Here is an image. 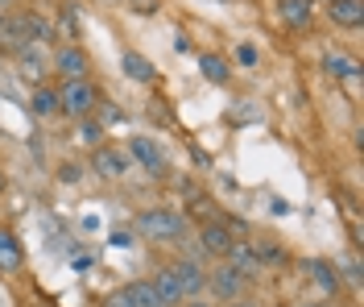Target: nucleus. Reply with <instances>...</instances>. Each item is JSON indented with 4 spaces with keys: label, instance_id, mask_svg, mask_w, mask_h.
I'll list each match as a JSON object with an SVG mask.
<instances>
[{
    "label": "nucleus",
    "instance_id": "nucleus-7",
    "mask_svg": "<svg viewBox=\"0 0 364 307\" xmlns=\"http://www.w3.org/2000/svg\"><path fill=\"white\" fill-rule=\"evenodd\" d=\"M91 170H95L100 179H124V175H129V154L116 150V145H95Z\"/></svg>",
    "mask_w": 364,
    "mask_h": 307
},
{
    "label": "nucleus",
    "instance_id": "nucleus-29",
    "mask_svg": "<svg viewBox=\"0 0 364 307\" xmlns=\"http://www.w3.org/2000/svg\"><path fill=\"white\" fill-rule=\"evenodd\" d=\"M298 307H323V303H298Z\"/></svg>",
    "mask_w": 364,
    "mask_h": 307
},
{
    "label": "nucleus",
    "instance_id": "nucleus-12",
    "mask_svg": "<svg viewBox=\"0 0 364 307\" xmlns=\"http://www.w3.org/2000/svg\"><path fill=\"white\" fill-rule=\"evenodd\" d=\"M120 71L129 75L133 83H158V67H154L145 54H136V50H124V54H120Z\"/></svg>",
    "mask_w": 364,
    "mask_h": 307
},
{
    "label": "nucleus",
    "instance_id": "nucleus-20",
    "mask_svg": "<svg viewBox=\"0 0 364 307\" xmlns=\"http://www.w3.org/2000/svg\"><path fill=\"white\" fill-rule=\"evenodd\" d=\"M29 113H33V117H54V113H58V92H54V88H46V83H38V88H33V95H29Z\"/></svg>",
    "mask_w": 364,
    "mask_h": 307
},
{
    "label": "nucleus",
    "instance_id": "nucleus-11",
    "mask_svg": "<svg viewBox=\"0 0 364 307\" xmlns=\"http://www.w3.org/2000/svg\"><path fill=\"white\" fill-rule=\"evenodd\" d=\"M327 17H331V25H340V29H360L364 25V0H331V4H327Z\"/></svg>",
    "mask_w": 364,
    "mask_h": 307
},
{
    "label": "nucleus",
    "instance_id": "nucleus-22",
    "mask_svg": "<svg viewBox=\"0 0 364 307\" xmlns=\"http://www.w3.org/2000/svg\"><path fill=\"white\" fill-rule=\"evenodd\" d=\"M58 179H63V183H79V166L63 162V166H58Z\"/></svg>",
    "mask_w": 364,
    "mask_h": 307
},
{
    "label": "nucleus",
    "instance_id": "nucleus-10",
    "mask_svg": "<svg viewBox=\"0 0 364 307\" xmlns=\"http://www.w3.org/2000/svg\"><path fill=\"white\" fill-rule=\"evenodd\" d=\"M17 71L38 88L46 75H50V54H46L42 46H25V50H17Z\"/></svg>",
    "mask_w": 364,
    "mask_h": 307
},
{
    "label": "nucleus",
    "instance_id": "nucleus-30",
    "mask_svg": "<svg viewBox=\"0 0 364 307\" xmlns=\"http://www.w3.org/2000/svg\"><path fill=\"white\" fill-rule=\"evenodd\" d=\"M0 17H4V9H0Z\"/></svg>",
    "mask_w": 364,
    "mask_h": 307
},
{
    "label": "nucleus",
    "instance_id": "nucleus-8",
    "mask_svg": "<svg viewBox=\"0 0 364 307\" xmlns=\"http://www.w3.org/2000/svg\"><path fill=\"white\" fill-rule=\"evenodd\" d=\"M170 270H174V279H178V286H182V295H186V299H199V295H203L207 270H203V266H199L195 258L170 261Z\"/></svg>",
    "mask_w": 364,
    "mask_h": 307
},
{
    "label": "nucleus",
    "instance_id": "nucleus-16",
    "mask_svg": "<svg viewBox=\"0 0 364 307\" xmlns=\"http://www.w3.org/2000/svg\"><path fill=\"white\" fill-rule=\"evenodd\" d=\"M311 13H315V0H277V17L290 29H306Z\"/></svg>",
    "mask_w": 364,
    "mask_h": 307
},
{
    "label": "nucleus",
    "instance_id": "nucleus-9",
    "mask_svg": "<svg viewBox=\"0 0 364 307\" xmlns=\"http://www.w3.org/2000/svg\"><path fill=\"white\" fill-rule=\"evenodd\" d=\"M129 158H133L136 166H145L154 179H166V154L158 150V142H149V137H136V142H129Z\"/></svg>",
    "mask_w": 364,
    "mask_h": 307
},
{
    "label": "nucleus",
    "instance_id": "nucleus-21",
    "mask_svg": "<svg viewBox=\"0 0 364 307\" xmlns=\"http://www.w3.org/2000/svg\"><path fill=\"white\" fill-rule=\"evenodd\" d=\"M120 291L129 295V303H133V307H161L158 291H154V283H149V279H136V283L120 286Z\"/></svg>",
    "mask_w": 364,
    "mask_h": 307
},
{
    "label": "nucleus",
    "instance_id": "nucleus-23",
    "mask_svg": "<svg viewBox=\"0 0 364 307\" xmlns=\"http://www.w3.org/2000/svg\"><path fill=\"white\" fill-rule=\"evenodd\" d=\"M104 307H133L129 303V295H124V291H112V295H108V303Z\"/></svg>",
    "mask_w": 364,
    "mask_h": 307
},
{
    "label": "nucleus",
    "instance_id": "nucleus-6",
    "mask_svg": "<svg viewBox=\"0 0 364 307\" xmlns=\"http://www.w3.org/2000/svg\"><path fill=\"white\" fill-rule=\"evenodd\" d=\"M232 245H236V233H232L228 224H220V220L199 229V249H203V258H220V261H228Z\"/></svg>",
    "mask_w": 364,
    "mask_h": 307
},
{
    "label": "nucleus",
    "instance_id": "nucleus-27",
    "mask_svg": "<svg viewBox=\"0 0 364 307\" xmlns=\"http://www.w3.org/2000/svg\"><path fill=\"white\" fill-rule=\"evenodd\" d=\"M232 307H257V303H252V299H236Z\"/></svg>",
    "mask_w": 364,
    "mask_h": 307
},
{
    "label": "nucleus",
    "instance_id": "nucleus-19",
    "mask_svg": "<svg viewBox=\"0 0 364 307\" xmlns=\"http://www.w3.org/2000/svg\"><path fill=\"white\" fill-rule=\"evenodd\" d=\"M306 270H311V279H315L327 295H340V270L331 266V261H323V258H311L306 261Z\"/></svg>",
    "mask_w": 364,
    "mask_h": 307
},
{
    "label": "nucleus",
    "instance_id": "nucleus-13",
    "mask_svg": "<svg viewBox=\"0 0 364 307\" xmlns=\"http://www.w3.org/2000/svg\"><path fill=\"white\" fill-rule=\"evenodd\" d=\"M25 266V249L17 233H9V229H0V274H17Z\"/></svg>",
    "mask_w": 364,
    "mask_h": 307
},
{
    "label": "nucleus",
    "instance_id": "nucleus-4",
    "mask_svg": "<svg viewBox=\"0 0 364 307\" xmlns=\"http://www.w3.org/2000/svg\"><path fill=\"white\" fill-rule=\"evenodd\" d=\"M207 291L220 299V303H236V299H245V291H249V279L236 270V266H215L211 274H207Z\"/></svg>",
    "mask_w": 364,
    "mask_h": 307
},
{
    "label": "nucleus",
    "instance_id": "nucleus-2",
    "mask_svg": "<svg viewBox=\"0 0 364 307\" xmlns=\"http://www.w3.org/2000/svg\"><path fill=\"white\" fill-rule=\"evenodd\" d=\"M133 233L145 241H182L186 236V220L178 208H149L133 220Z\"/></svg>",
    "mask_w": 364,
    "mask_h": 307
},
{
    "label": "nucleus",
    "instance_id": "nucleus-28",
    "mask_svg": "<svg viewBox=\"0 0 364 307\" xmlns=\"http://www.w3.org/2000/svg\"><path fill=\"white\" fill-rule=\"evenodd\" d=\"M13 4H17V0H0V9H13Z\"/></svg>",
    "mask_w": 364,
    "mask_h": 307
},
{
    "label": "nucleus",
    "instance_id": "nucleus-25",
    "mask_svg": "<svg viewBox=\"0 0 364 307\" xmlns=\"http://www.w3.org/2000/svg\"><path fill=\"white\" fill-rule=\"evenodd\" d=\"M348 279H352V283H360V261H356V258L348 261Z\"/></svg>",
    "mask_w": 364,
    "mask_h": 307
},
{
    "label": "nucleus",
    "instance_id": "nucleus-24",
    "mask_svg": "<svg viewBox=\"0 0 364 307\" xmlns=\"http://www.w3.org/2000/svg\"><path fill=\"white\" fill-rule=\"evenodd\" d=\"M236 58H240L245 67H252V63H257V50H252V46H240V50H236Z\"/></svg>",
    "mask_w": 364,
    "mask_h": 307
},
{
    "label": "nucleus",
    "instance_id": "nucleus-26",
    "mask_svg": "<svg viewBox=\"0 0 364 307\" xmlns=\"http://www.w3.org/2000/svg\"><path fill=\"white\" fill-rule=\"evenodd\" d=\"M182 307H211V303H203V299H186Z\"/></svg>",
    "mask_w": 364,
    "mask_h": 307
},
{
    "label": "nucleus",
    "instance_id": "nucleus-3",
    "mask_svg": "<svg viewBox=\"0 0 364 307\" xmlns=\"http://www.w3.org/2000/svg\"><path fill=\"white\" fill-rule=\"evenodd\" d=\"M54 92H58V113L75 120H87L100 108V92L91 79H63V88H54Z\"/></svg>",
    "mask_w": 364,
    "mask_h": 307
},
{
    "label": "nucleus",
    "instance_id": "nucleus-5",
    "mask_svg": "<svg viewBox=\"0 0 364 307\" xmlns=\"http://www.w3.org/2000/svg\"><path fill=\"white\" fill-rule=\"evenodd\" d=\"M50 67L63 75V79H87L91 75V58L83 46H75V42H63V46L50 54Z\"/></svg>",
    "mask_w": 364,
    "mask_h": 307
},
{
    "label": "nucleus",
    "instance_id": "nucleus-14",
    "mask_svg": "<svg viewBox=\"0 0 364 307\" xmlns=\"http://www.w3.org/2000/svg\"><path fill=\"white\" fill-rule=\"evenodd\" d=\"M323 75H331L336 83H352V79L360 75V63L348 58V54H340V50H331V54H323Z\"/></svg>",
    "mask_w": 364,
    "mask_h": 307
},
{
    "label": "nucleus",
    "instance_id": "nucleus-18",
    "mask_svg": "<svg viewBox=\"0 0 364 307\" xmlns=\"http://www.w3.org/2000/svg\"><path fill=\"white\" fill-rule=\"evenodd\" d=\"M228 266H236V270H240V274H245V279H257V274H261V261H257V249H252V245H245V241H236V245H232V254H228Z\"/></svg>",
    "mask_w": 364,
    "mask_h": 307
},
{
    "label": "nucleus",
    "instance_id": "nucleus-1",
    "mask_svg": "<svg viewBox=\"0 0 364 307\" xmlns=\"http://www.w3.org/2000/svg\"><path fill=\"white\" fill-rule=\"evenodd\" d=\"M0 42L13 50L42 46V42H50V21L38 13H4L0 17Z\"/></svg>",
    "mask_w": 364,
    "mask_h": 307
},
{
    "label": "nucleus",
    "instance_id": "nucleus-15",
    "mask_svg": "<svg viewBox=\"0 0 364 307\" xmlns=\"http://www.w3.org/2000/svg\"><path fill=\"white\" fill-rule=\"evenodd\" d=\"M149 283H154V291H158L161 307H182V303H186V295H182V286H178V279H174V270H170V266H161L158 279H149Z\"/></svg>",
    "mask_w": 364,
    "mask_h": 307
},
{
    "label": "nucleus",
    "instance_id": "nucleus-17",
    "mask_svg": "<svg viewBox=\"0 0 364 307\" xmlns=\"http://www.w3.org/2000/svg\"><path fill=\"white\" fill-rule=\"evenodd\" d=\"M199 71H203L207 83H215V88H224L228 79H232V63H228L224 54H199Z\"/></svg>",
    "mask_w": 364,
    "mask_h": 307
},
{
    "label": "nucleus",
    "instance_id": "nucleus-31",
    "mask_svg": "<svg viewBox=\"0 0 364 307\" xmlns=\"http://www.w3.org/2000/svg\"><path fill=\"white\" fill-rule=\"evenodd\" d=\"M327 4H331V0H327Z\"/></svg>",
    "mask_w": 364,
    "mask_h": 307
}]
</instances>
